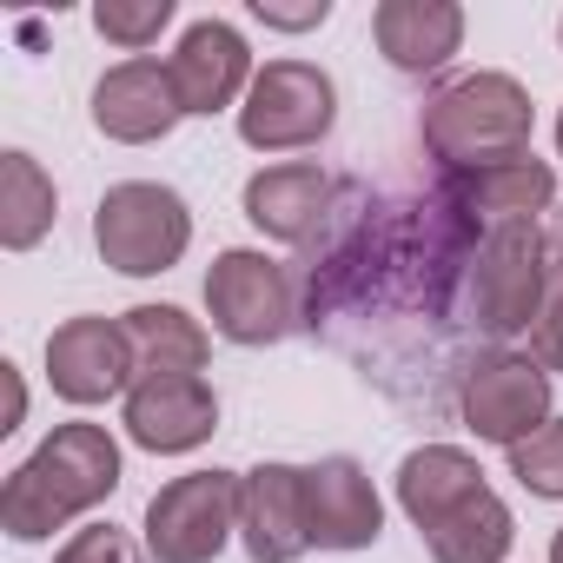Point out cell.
Instances as JSON below:
<instances>
[{
	"instance_id": "cell-1",
	"label": "cell",
	"mask_w": 563,
	"mask_h": 563,
	"mask_svg": "<svg viewBox=\"0 0 563 563\" xmlns=\"http://www.w3.org/2000/svg\"><path fill=\"white\" fill-rule=\"evenodd\" d=\"M120 438L107 424H54L34 457L14 464L8 490H0V530L14 543H47L54 530H67L74 517L100 510L113 490H120Z\"/></svg>"
},
{
	"instance_id": "cell-2",
	"label": "cell",
	"mask_w": 563,
	"mask_h": 563,
	"mask_svg": "<svg viewBox=\"0 0 563 563\" xmlns=\"http://www.w3.org/2000/svg\"><path fill=\"white\" fill-rule=\"evenodd\" d=\"M418 133H424V153H431L444 173H471V166H497V159L530 153L537 107H530V87H523L517 74L477 67V74L444 80V87L424 100Z\"/></svg>"
},
{
	"instance_id": "cell-3",
	"label": "cell",
	"mask_w": 563,
	"mask_h": 563,
	"mask_svg": "<svg viewBox=\"0 0 563 563\" xmlns=\"http://www.w3.org/2000/svg\"><path fill=\"white\" fill-rule=\"evenodd\" d=\"M550 232L543 225H490L471 245V319L484 339L510 345L537 325L543 292H550Z\"/></svg>"
},
{
	"instance_id": "cell-4",
	"label": "cell",
	"mask_w": 563,
	"mask_h": 563,
	"mask_svg": "<svg viewBox=\"0 0 563 563\" xmlns=\"http://www.w3.org/2000/svg\"><path fill=\"white\" fill-rule=\"evenodd\" d=\"M93 245L126 278H159L192 245V206L159 179H120L93 206Z\"/></svg>"
},
{
	"instance_id": "cell-5",
	"label": "cell",
	"mask_w": 563,
	"mask_h": 563,
	"mask_svg": "<svg viewBox=\"0 0 563 563\" xmlns=\"http://www.w3.org/2000/svg\"><path fill=\"white\" fill-rule=\"evenodd\" d=\"M339 126V80L319 60H265L239 107V140L252 153H306Z\"/></svg>"
},
{
	"instance_id": "cell-6",
	"label": "cell",
	"mask_w": 563,
	"mask_h": 563,
	"mask_svg": "<svg viewBox=\"0 0 563 563\" xmlns=\"http://www.w3.org/2000/svg\"><path fill=\"white\" fill-rule=\"evenodd\" d=\"M206 319L225 345H278L292 332L299 306H292V272L278 265L272 252L258 245H225L212 265H206Z\"/></svg>"
},
{
	"instance_id": "cell-7",
	"label": "cell",
	"mask_w": 563,
	"mask_h": 563,
	"mask_svg": "<svg viewBox=\"0 0 563 563\" xmlns=\"http://www.w3.org/2000/svg\"><path fill=\"white\" fill-rule=\"evenodd\" d=\"M457 418L477 444H523L530 431L550 424V372L530 358V352H510V345H490L471 358L464 385H457Z\"/></svg>"
},
{
	"instance_id": "cell-8",
	"label": "cell",
	"mask_w": 563,
	"mask_h": 563,
	"mask_svg": "<svg viewBox=\"0 0 563 563\" xmlns=\"http://www.w3.org/2000/svg\"><path fill=\"white\" fill-rule=\"evenodd\" d=\"M239 537V471H186L146 504L153 563H212Z\"/></svg>"
},
{
	"instance_id": "cell-9",
	"label": "cell",
	"mask_w": 563,
	"mask_h": 563,
	"mask_svg": "<svg viewBox=\"0 0 563 563\" xmlns=\"http://www.w3.org/2000/svg\"><path fill=\"white\" fill-rule=\"evenodd\" d=\"M133 378H140V365H133V345H126L120 319L80 312V319H60L47 332V385H54V398L93 411L107 398H126Z\"/></svg>"
},
{
	"instance_id": "cell-10",
	"label": "cell",
	"mask_w": 563,
	"mask_h": 563,
	"mask_svg": "<svg viewBox=\"0 0 563 563\" xmlns=\"http://www.w3.org/2000/svg\"><path fill=\"white\" fill-rule=\"evenodd\" d=\"M120 424L140 451L186 457L219 431V391L206 385V372H146L120 398Z\"/></svg>"
},
{
	"instance_id": "cell-11",
	"label": "cell",
	"mask_w": 563,
	"mask_h": 563,
	"mask_svg": "<svg viewBox=\"0 0 563 563\" xmlns=\"http://www.w3.org/2000/svg\"><path fill=\"white\" fill-rule=\"evenodd\" d=\"M239 543L252 563H299L312 550L306 464L265 457V464L239 471Z\"/></svg>"
},
{
	"instance_id": "cell-12",
	"label": "cell",
	"mask_w": 563,
	"mask_h": 563,
	"mask_svg": "<svg viewBox=\"0 0 563 563\" xmlns=\"http://www.w3.org/2000/svg\"><path fill=\"white\" fill-rule=\"evenodd\" d=\"M166 74H173V87H179V107L192 113V120H212V113H239L245 107V93H252V47H245V34L232 27V21H192L186 34H179V47L166 54Z\"/></svg>"
},
{
	"instance_id": "cell-13",
	"label": "cell",
	"mask_w": 563,
	"mask_h": 563,
	"mask_svg": "<svg viewBox=\"0 0 563 563\" xmlns=\"http://www.w3.org/2000/svg\"><path fill=\"white\" fill-rule=\"evenodd\" d=\"M306 517H312V550H372L385 537V497L358 457H319L306 464Z\"/></svg>"
},
{
	"instance_id": "cell-14",
	"label": "cell",
	"mask_w": 563,
	"mask_h": 563,
	"mask_svg": "<svg viewBox=\"0 0 563 563\" xmlns=\"http://www.w3.org/2000/svg\"><path fill=\"white\" fill-rule=\"evenodd\" d=\"M186 120L179 107V87L166 74V60H120L93 80V126L113 140V146H153L166 140L173 126Z\"/></svg>"
},
{
	"instance_id": "cell-15",
	"label": "cell",
	"mask_w": 563,
	"mask_h": 563,
	"mask_svg": "<svg viewBox=\"0 0 563 563\" xmlns=\"http://www.w3.org/2000/svg\"><path fill=\"white\" fill-rule=\"evenodd\" d=\"M444 199H451V212H471L490 225H537V212L556 206V166L537 153H517L497 166L444 173Z\"/></svg>"
},
{
	"instance_id": "cell-16",
	"label": "cell",
	"mask_w": 563,
	"mask_h": 563,
	"mask_svg": "<svg viewBox=\"0 0 563 563\" xmlns=\"http://www.w3.org/2000/svg\"><path fill=\"white\" fill-rule=\"evenodd\" d=\"M252 232L278 239V245H306L319 232V219L332 212V173L319 159H286V166H258L239 192Z\"/></svg>"
},
{
	"instance_id": "cell-17",
	"label": "cell",
	"mask_w": 563,
	"mask_h": 563,
	"mask_svg": "<svg viewBox=\"0 0 563 563\" xmlns=\"http://www.w3.org/2000/svg\"><path fill=\"white\" fill-rule=\"evenodd\" d=\"M372 41L385 54V67L424 80L444 74L451 54L464 47V8L457 0H378L372 8Z\"/></svg>"
},
{
	"instance_id": "cell-18",
	"label": "cell",
	"mask_w": 563,
	"mask_h": 563,
	"mask_svg": "<svg viewBox=\"0 0 563 563\" xmlns=\"http://www.w3.org/2000/svg\"><path fill=\"white\" fill-rule=\"evenodd\" d=\"M391 484H398V510L418 523V537H431L444 517H457L471 497L490 490L484 464L464 444H418V451H405V464H398Z\"/></svg>"
},
{
	"instance_id": "cell-19",
	"label": "cell",
	"mask_w": 563,
	"mask_h": 563,
	"mask_svg": "<svg viewBox=\"0 0 563 563\" xmlns=\"http://www.w3.org/2000/svg\"><path fill=\"white\" fill-rule=\"evenodd\" d=\"M60 219V186L54 173L27 153V146H8L0 153V245L8 252H34Z\"/></svg>"
},
{
	"instance_id": "cell-20",
	"label": "cell",
	"mask_w": 563,
	"mask_h": 563,
	"mask_svg": "<svg viewBox=\"0 0 563 563\" xmlns=\"http://www.w3.org/2000/svg\"><path fill=\"white\" fill-rule=\"evenodd\" d=\"M120 325H126L140 378L146 372H206V358H212V332L179 306H126Z\"/></svg>"
},
{
	"instance_id": "cell-21",
	"label": "cell",
	"mask_w": 563,
	"mask_h": 563,
	"mask_svg": "<svg viewBox=\"0 0 563 563\" xmlns=\"http://www.w3.org/2000/svg\"><path fill=\"white\" fill-rule=\"evenodd\" d=\"M510 543H517V517H510V504H504L497 490L471 497L457 517H444V523L424 537L431 563H504Z\"/></svg>"
},
{
	"instance_id": "cell-22",
	"label": "cell",
	"mask_w": 563,
	"mask_h": 563,
	"mask_svg": "<svg viewBox=\"0 0 563 563\" xmlns=\"http://www.w3.org/2000/svg\"><path fill=\"white\" fill-rule=\"evenodd\" d=\"M173 0H93V34L133 60H146V47L173 27Z\"/></svg>"
},
{
	"instance_id": "cell-23",
	"label": "cell",
	"mask_w": 563,
	"mask_h": 563,
	"mask_svg": "<svg viewBox=\"0 0 563 563\" xmlns=\"http://www.w3.org/2000/svg\"><path fill=\"white\" fill-rule=\"evenodd\" d=\"M504 457H510V477H517L530 497L563 504V418H550L543 431H530V438H523V444H510Z\"/></svg>"
},
{
	"instance_id": "cell-24",
	"label": "cell",
	"mask_w": 563,
	"mask_h": 563,
	"mask_svg": "<svg viewBox=\"0 0 563 563\" xmlns=\"http://www.w3.org/2000/svg\"><path fill=\"white\" fill-rule=\"evenodd\" d=\"M54 563H140V543L113 523H87L54 550Z\"/></svg>"
},
{
	"instance_id": "cell-25",
	"label": "cell",
	"mask_w": 563,
	"mask_h": 563,
	"mask_svg": "<svg viewBox=\"0 0 563 563\" xmlns=\"http://www.w3.org/2000/svg\"><path fill=\"white\" fill-rule=\"evenodd\" d=\"M530 345V358L543 365V372H563V272H550V292H543V312H537V325L523 332Z\"/></svg>"
},
{
	"instance_id": "cell-26",
	"label": "cell",
	"mask_w": 563,
	"mask_h": 563,
	"mask_svg": "<svg viewBox=\"0 0 563 563\" xmlns=\"http://www.w3.org/2000/svg\"><path fill=\"white\" fill-rule=\"evenodd\" d=\"M252 21L272 34H312L332 21V0H306V8H278V0H252Z\"/></svg>"
},
{
	"instance_id": "cell-27",
	"label": "cell",
	"mask_w": 563,
	"mask_h": 563,
	"mask_svg": "<svg viewBox=\"0 0 563 563\" xmlns=\"http://www.w3.org/2000/svg\"><path fill=\"white\" fill-rule=\"evenodd\" d=\"M0 378H8V431L27 424V385H21V365H0Z\"/></svg>"
},
{
	"instance_id": "cell-28",
	"label": "cell",
	"mask_w": 563,
	"mask_h": 563,
	"mask_svg": "<svg viewBox=\"0 0 563 563\" xmlns=\"http://www.w3.org/2000/svg\"><path fill=\"white\" fill-rule=\"evenodd\" d=\"M550 258H556V272H563V219H556V232H550Z\"/></svg>"
},
{
	"instance_id": "cell-29",
	"label": "cell",
	"mask_w": 563,
	"mask_h": 563,
	"mask_svg": "<svg viewBox=\"0 0 563 563\" xmlns=\"http://www.w3.org/2000/svg\"><path fill=\"white\" fill-rule=\"evenodd\" d=\"M550 563H563V523H556V537H550Z\"/></svg>"
},
{
	"instance_id": "cell-30",
	"label": "cell",
	"mask_w": 563,
	"mask_h": 563,
	"mask_svg": "<svg viewBox=\"0 0 563 563\" xmlns=\"http://www.w3.org/2000/svg\"><path fill=\"white\" fill-rule=\"evenodd\" d=\"M556 153H563V113H556Z\"/></svg>"
},
{
	"instance_id": "cell-31",
	"label": "cell",
	"mask_w": 563,
	"mask_h": 563,
	"mask_svg": "<svg viewBox=\"0 0 563 563\" xmlns=\"http://www.w3.org/2000/svg\"><path fill=\"white\" fill-rule=\"evenodd\" d=\"M556 47H563V21H556Z\"/></svg>"
}]
</instances>
